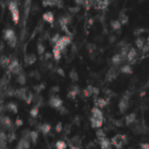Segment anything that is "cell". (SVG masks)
<instances>
[{
    "label": "cell",
    "mask_w": 149,
    "mask_h": 149,
    "mask_svg": "<svg viewBox=\"0 0 149 149\" xmlns=\"http://www.w3.org/2000/svg\"><path fill=\"white\" fill-rule=\"evenodd\" d=\"M0 127L3 129H10L12 127V121L8 116L0 114Z\"/></svg>",
    "instance_id": "9c48e42d"
},
{
    "label": "cell",
    "mask_w": 149,
    "mask_h": 149,
    "mask_svg": "<svg viewBox=\"0 0 149 149\" xmlns=\"http://www.w3.org/2000/svg\"><path fill=\"white\" fill-rule=\"evenodd\" d=\"M7 43H8V45H9L10 47H14V46L16 45V44H17V37L14 36V37L9 38V39L7 40Z\"/></svg>",
    "instance_id": "f35d334b"
},
{
    "label": "cell",
    "mask_w": 149,
    "mask_h": 149,
    "mask_svg": "<svg viewBox=\"0 0 149 149\" xmlns=\"http://www.w3.org/2000/svg\"><path fill=\"white\" fill-rule=\"evenodd\" d=\"M93 1H94V2H96V3H97V2H99V1H100V0H93Z\"/></svg>",
    "instance_id": "6f0895ef"
},
{
    "label": "cell",
    "mask_w": 149,
    "mask_h": 149,
    "mask_svg": "<svg viewBox=\"0 0 149 149\" xmlns=\"http://www.w3.org/2000/svg\"><path fill=\"white\" fill-rule=\"evenodd\" d=\"M38 113H39L38 107H36V106H35L33 108H31V110L30 111V114H31V117H33V118H36V117L38 116Z\"/></svg>",
    "instance_id": "74e56055"
},
{
    "label": "cell",
    "mask_w": 149,
    "mask_h": 149,
    "mask_svg": "<svg viewBox=\"0 0 149 149\" xmlns=\"http://www.w3.org/2000/svg\"><path fill=\"white\" fill-rule=\"evenodd\" d=\"M59 91V87L58 86H54V87H52V92H53V93H57V92H58Z\"/></svg>",
    "instance_id": "f907efd6"
},
{
    "label": "cell",
    "mask_w": 149,
    "mask_h": 149,
    "mask_svg": "<svg viewBox=\"0 0 149 149\" xmlns=\"http://www.w3.org/2000/svg\"><path fill=\"white\" fill-rule=\"evenodd\" d=\"M148 43L149 44V36H148Z\"/></svg>",
    "instance_id": "680465c9"
},
{
    "label": "cell",
    "mask_w": 149,
    "mask_h": 149,
    "mask_svg": "<svg viewBox=\"0 0 149 149\" xmlns=\"http://www.w3.org/2000/svg\"><path fill=\"white\" fill-rule=\"evenodd\" d=\"M17 82H18L20 85H24V84L26 83V77H25V75H24V73L21 72L20 74L17 75Z\"/></svg>",
    "instance_id": "d590c367"
},
{
    "label": "cell",
    "mask_w": 149,
    "mask_h": 149,
    "mask_svg": "<svg viewBox=\"0 0 149 149\" xmlns=\"http://www.w3.org/2000/svg\"><path fill=\"white\" fill-rule=\"evenodd\" d=\"M51 56H52L51 53H46V54H45V58H50Z\"/></svg>",
    "instance_id": "db71d44e"
},
{
    "label": "cell",
    "mask_w": 149,
    "mask_h": 149,
    "mask_svg": "<svg viewBox=\"0 0 149 149\" xmlns=\"http://www.w3.org/2000/svg\"><path fill=\"white\" fill-rule=\"evenodd\" d=\"M3 47H4V45H3V42H0V52H2V51H3Z\"/></svg>",
    "instance_id": "f5cc1de1"
},
{
    "label": "cell",
    "mask_w": 149,
    "mask_h": 149,
    "mask_svg": "<svg viewBox=\"0 0 149 149\" xmlns=\"http://www.w3.org/2000/svg\"><path fill=\"white\" fill-rule=\"evenodd\" d=\"M111 142L117 149H121L127 143V138L125 134H117L111 139Z\"/></svg>",
    "instance_id": "7a4b0ae2"
},
{
    "label": "cell",
    "mask_w": 149,
    "mask_h": 149,
    "mask_svg": "<svg viewBox=\"0 0 149 149\" xmlns=\"http://www.w3.org/2000/svg\"><path fill=\"white\" fill-rule=\"evenodd\" d=\"M141 149H149V144L148 143H142L141 145Z\"/></svg>",
    "instance_id": "c3c4849f"
},
{
    "label": "cell",
    "mask_w": 149,
    "mask_h": 149,
    "mask_svg": "<svg viewBox=\"0 0 149 149\" xmlns=\"http://www.w3.org/2000/svg\"><path fill=\"white\" fill-rule=\"evenodd\" d=\"M148 84H149V82H148Z\"/></svg>",
    "instance_id": "91938a15"
},
{
    "label": "cell",
    "mask_w": 149,
    "mask_h": 149,
    "mask_svg": "<svg viewBox=\"0 0 149 149\" xmlns=\"http://www.w3.org/2000/svg\"><path fill=\"white\" fill-rule=\"evenodd\" d=\"M49 105L57 110H59L63 107V100L58 96H52L49 100Z\"/></svg>",
    "instance_id": "52a82bcc"
},
{
    "label": "cell",
    "mask_w": 149,
    "mask_h": 149,
    "mask_svg": "<svg viewBox=\"0 0 149 149\" xmlns=\"http://www.w3.org/2000/svg\"><path fill=\"white\" fill-rule=\"evenodd\" d=\"M43 18H44L45 21H46V22H48V23H50V24H52L53 21H54L53 14H52V12H50V11L45 12V13L43 15Z\"/></svg>",
    "instance_id": "603a6c76"
},
{
    "label": "cell",
    "mask_w": 149,
    "mask_h": 149,
    "mask_svg": "<svg viewBox=\"0 0 149 149\" xmlns=\"http://www.w3.org/2000/svg\"><path fill=\"white\" fill-rule=\"evenodd\" d=\"M135 120H136V114L134 113L128 114V115L126 117V119H125L126 125H127V126H130V125L134 124V123L135 122Z\"/></svg>",
    "instance_id": "ac0fdd59"
},
{
    "label": "cell",
    "mask_w": 149,
    "mask_h": 149,
    "mask_svg": "<svg viewBox=\"0 0 149 149\" xmlns=\"http://www.w3.org/2000/svg\"><path fill=\"white\" fill-rule=\"evenodd\" d=\"M52 53H53V57H54V58L56 60H59L60 59V58H61V51L58 47L54 46V48L52 50Z\"/></svg>",
    "instance_id": "d6a6232c"
},
{
    "label": "cell",
    "mask_w": 149,
    "mask_h": 149,
    "mask_svg": "<svg viewBox=\"0 0 149 149\" xmlns=\"http://www.w3.org/2000/svg\"><path fill=\"white\" fill-rule=\"evenodd\" d=\"M38 52L39 55H42L45 52V46L41 43H38Z\"/></svg>",
    "instance_id": "ab89813d"
},
{
    "label": "cell",
    "mask_w": 149,
    "mask_h": 149,
    "mask_svg": "<svg viewBox=\"0 0 149 149\" xmlns=\"http://www.w3.org/2000/svg\"><path fill=\"white\" fill-rule=\"evenodd\" d=\"M55 129H56V131H57L58 133H60V132L62 131V129H63V126H62V123H61V122H58V123L57 124V126H56Z\"/></svg>",
    "instance_id": "7bdbcfd3"
},
{
    "label": "cell",
    "mask_w": 149,
    "mask_h": 149,
    "mask_svg": "<svg viewBox=\"0 0 149 149\" xmlns=\"http://www.w3.org/2000/svg\"><path fill=\"white\" fill-rule=\"evenodd\" d=\"M84 2L85 0H75V3L78 6H80V5H83L84 4Z\"/></svg>",
    "instance_id": "7dc6e473"
},
{
    "label": "cell",
    "mask_w": 149,
    "mask_h": 149,
    "mask_svg": "<svg viewBox=\"0 0 149 149\" xmlns=\"http://www.w3.org/2000/svg\"><path fill=\"white\" fill-rule=\"evenodd\" d=\"M36 61V56L34 54H29V55H26L25 58H24V62L26 65H32L33 63H35Z\"/></svg>",
    "instance_id": "d4e9b609"
},
{
    "label": "cell",
    "mask_w": 149,
    "mask_h": 149,
    "mask_svg": "<svg viewBox=\"0 0 149 149\" xmlns=\"http://www.w3.org/2000/svg\"><path fill=\"white\" fill-rule=\"evenodd\" d=\"M8 69H9V72H12L13 74L18 75L22 72V67L17 59H13L10 61V65H8Z\"/></svg>",
    "instance_id": "5b68a950"
},
{
    "label": "cell",
    "mask_w": 149,
    "mask_h": 149,
    "mask_svg": "<svg viewBox=\"0 0 149 149\" xmlns=\"http://www.w3.org/2000/svg\"><path fill=\"white\" fill-rule=\"evenodd\" d=\"M30 139H31V142L35 144L38 140V133L37 131H31L30 132Z\"/></svg>",
    "instance_id": "83f0119b"
},
{
    "label": "cell",
    "mask_w": 149,
    "mask_h": 149,
    "mask_svg": "<svg viewBox=\"0 0 149 149\" xmlns=\"http://www.w3.org/2000/svg\"><path fill=\"white\" fill-rule=\"evenodd\" d=\"M120 72L125 74H131L133 73V69L130 65H125L120 68Z\"/></svg>",
    "instance_id": "4316f807"
},
{
    "label": "cell",
    "mask_w": 149,
    "mask_h": 149,
    "mask_svg": "<svg viewBox=\"0 0 149 149\" xmlns=\"http://www.w3.org/2000/svg\"><path fill=\"white\" fill-rule=\"evenodd\" d=\"M117 75H118V72H117L116 68H115V67H112V68H110V70H109L108 72L107 73V78H106V79H107V81H113V79H116Z\"/></svg>",
    "instance_id": "7c38bea8"
},
{
    "label": "cell",
    "mask_w": 149,
    "mask_h": 149,
    "mask_svg": "<svg viewBox=\"0 0 149 149\" xmlns=\"http://www.w3.org/2000/svg\"><path fill=\"white\" fill-rule=\"evenodd\" d=\"M108 0H100L96 3V8L99 10H105L108 6Z\"/></svg>",
    "instance_id": "7402d4cb"
},
{
    "label": "cell",
    "mask_w": 149,
    "mask_h": 149,
    "mask_svg": "<svg viewBox=\"0 0 149 149\" xmlns=\"http://www.w3.org/2000/svg\"><path fill=\"white\" fill-rule=\"evenodd\" d=\"M99 93H100V90L97 87H94L93 86H88L86 89L83 90V94L86 98L91 97L92 95L97 96Z\"/></svg>",
    "instance_id": "ba28073f"
},
{
    "label": "cell",
    "mask_w": 149,
    "mask_h": 149,
    "mask_svg": "<svg viewBox=\"0 0 149 149\" xmlns=\"http://www.w3.org/2000/svg\"><path fill=\"white\" fill-rule=\"evenodd\" d=\"M14 36H16L14 31L11 30V29H7V30L4 31V36H3V38H4V39L7 41L9 38H10L14 37Z\"/></svg>",
    "instance_id": "1f68e13d"
},
{
    "label": "cell",
    "mask_w": 149,
    "mask_h": 149,
    "mask_svg": "<svg viewBox=\"0 0 149 149\" xmlns=\"http://www.w3.org/2000/svg\"><path fill=\"white\" fill-rule=\"evenodd\" d=\"M43 4L45 6H58V7H62L63 2H62V0H44Z\"/></svg>",
    "instance_id": "4fadbf2b"
},
{
    "label": "cell",
    "mask_w": 149,
    "mask_h": 149,
    "mask_svg": "<svg viewBox=\"0 0 149 149\" xmlns=\"http://www.w3.org/2000/svg\"><path fill=\"white\" fill-rule=\"evenodd\" d=\"M61 37L58 35V34H56V35H54L53 37H52V43H53V44H56L58 40H59V38H60Z\"/></svg>",
    "instance_id": "b9f144b4"
},
{
    "label": "cell",
    "mask_w": 149,
    "mask_h": 149,
    "mask_svg": "<svg viewBox=\"0 0 149 149\" xmlns=\"http://www.w3.org/2000/svg\"><path fill=\"white\" fill-rule=\"evenodd\" d=\"M135 45H136V47L140 50H142V48L144 47L145 45V39L143 38H138L136 40H135Z\"/></svg>",
    "instance_id": "4dcf8cb0"
},
{
    "label": "cell",
    "mask_w": 149,
    "mask_h": 149,
    "mask_svg": "<svg viewBox=\"0 0 149 149\" xmlns=\"http://www.w3.org/2000/svg\"><path fill=\"white\" fill-rule=\"evenodd\" d=\"M122 61H123V58H122V57H121L120 53H119V54H115V55H114V56H113V58H112V63H113L114 65H120Z\"/></svg>",
    "instance_id": "cb8c5ba5"
},
{
    "label": "cell",
    "mask_w": 149,
    "mask_h": 149,
    "mask_svg": "<svg viewBox=\"0 0 149 149\" xmlns=\"http://www.w3.org/2000/svg\"><path fill=\"white\" fill-rule=\"evenodd\" d=\"M56 149H66L67 145L64 141H58L55 144Z\"/></svg>",
    "instance_id": "e575fe53"
},
{
    "label": "cell",
    "mask_w": 149,
    "mask_h": 149,
    "mask_svg": "<svg viewBox=\"0 0 149 149\" xmlns=\"http://www.w3.org/2000/svg\"><path fill=\"white\" fill-rule=\"evenodd\" d=\"M116 149H117V148H116Z\"/></svg>",
    "instance_id": "94428289"
},
{
    "label": "cell",
    "mask_w": 149,
    "mask_h": 149,
    "mask_svg": "<svg viewBox=\"0 0 149 149\" xmlns=\"http://www.w3.org/2000/svg\"><path fill=\"white\" fill-rule=\"evenodd\" d=\"M70 10V11L72 13V14H75V13H77L79 10V6H76V7H72V8H70L69 9Z\"/></svg>",
    "instance_id": "ee69618b"
},
{
    "label": "cell",
    "mask_w": 149,
    "mask_h": 149,
    "mask_svg": "<svg viewBox=\"0 0 149 149\" xmlns=\"http://www.w3.org/2000/svg\"><path fill=\"white\" fill-rule=\"evenodd\" d=\"M100 143L101 149H113V144L111 142V140H109L108 138L104 139L103 141H100Z\"/></svg>",
    "instance_id": "9a60e30c"
},
{
    "label": "cell",
    "mask_w": 149,
    "mask_h": 149,
    "mask_svg": "<svg viewBox=\"0 0 149 149\" xmlns=\"http://www.w3.org/2000/svg\"><path fill=\"white\" fill-rule=\"evenodd\" d=\"M22 125H23V120H20V119H17V120H16V126H17V127H20V126H22Z\"/></svg>",
    "instance_id": "bcb514c9"
},
{
    "label": "cell",
    "mask_w": 149,
    "mask_h": 149,
    "mask_svg": "<svg viewBox=\"0 0 149 149\" xmlns=\"http://www.w3.org/2000/svg\"><path fill=\"white\" fill-rule=\"evenodd\" d=\"M31 147V141L24 138V137H21V139L18 141L16 149H29Z\"/></svg>",
    "instance_id": "30bf717a"
},
{
    "label": "cell",
    "mask_w": 149,
    "mask_h": 149,
    "mask_svg": "<svg viewBox=\"0 0 149 149\" xmlns=\"http://www.w3.org/2000/svg\"><path fill=\"white\" fill-rule=\"evenodd\" d=\"M51 129H52V127L48 123H43L39 127V130L43 134H48L51 132Z\"/></svg>",
    "instance_id": "e0dca14e"
},
{
    "label": "cell",
    "mask_w": 149,
    "mask_h": 149,
    "mask_svg": "<svg viewBox=\"0 0 149 149\" xmlns=\"http://www.w3.org/2000/svg\"><path fill=\"white\" fill-rule=\"evenodd\" d=\"M142 52H143L144 53H146V52H149V44L148 43V45H144V47L142 48Z\"/></svg>",
    "instance_id": "f6af8a7d"
},
{
    "label": "cell",
    "mask_w": 149,
    "mask_h": 149,
    "mask_svg": "<svg viewBox=\"0 0 149 149\" xmlns=\"http://www.w3.org/2000/svg\"><path fill=\"white\" fill-rule=\"evenodd\" d=\"M96 137H97L99 141H103L104 139L107 138V135H106L105 132L101 128H98V130L96 131Z\"/></svg>",
    "instance_id": "484cf974"
},
{
    "label": "cell",
    "mask_w": 149,
    "mask_h": 149,
    "mask_svg": "<svg viewBox=\"0 0 149 149\" xmlns=\"http://www.w3.org/2000/svg\"><path fill=\"white\" fill-rule=\"evenodd\" d=\"M71 41H72L71 36H64L59 38V40L55 44V46L58 47L61 52H64L66 46L71 43Z\"/></svg>",
    "instance_id": "3957f363"
},
{
    "label": "cell",
    "mask_w": 149,
    "mask_h": 149,
    "mask_svg": "<svg viewBox=\"0 0 149 149\" xmlns=\"http://www.w3.org/2000/svg\"><path fill=\"white\" fill-rule=\"evenodd\" d=\"M57 72L59 74V75H61V76H65V72H64V71H63V69H61V68H58V70H57Z\"/></svg>",
    "instance_id": "681fc988"
},
{
    "label": "cell",
    "mask_w": 149,
    "mask_h": 149,
    "mask_svg": "<svg viewBox=\"0 0 149 149\" xmlns=\"http://www.w3.org/2000/svg\"><path fill=\"white\" fill-rule=\"evenodd\" d=\"M27 94H28L27 89H25V88H20V89H17V90L15 91L14 96H16L17 98H18L20 100H25V99L27 97Z\"/></svg>",
    "instance_id": "8fae6325"
},
{
    "label": "cell",
    "mask_w": 149,
    "mask_h": 149,
    "mask_svg": "<svg viewBox=\"0 0 149 149\" xmlns=\"http://www.w3.org/2000/svg\"><path fill=\"white\" fill-rule=\"evenodd\" d=\"M69 77H70V79L72 80V81H78V79H79V75H78V72L75 71V70H72L71 72H70V73H69Z\"/></svg>",
    "instance_id": "8d00e7d4"
},
{
    "label": "cell",
    "mask_w": 149,
    "mask_h": 149,
    "mask_svg": "<svg viewBox=\"0 0 149 149\" xmlns=\"http://www.w3.org/2000/svg\"><path fill=\"white\" fill-rule=\"evenodd\" d=\"M138 31H139V32H141V31H143V30H141V29H139V30H138ZM134 33L136 34V36H139V33H137V32H134Z\"/></svg>",
    "instance_id": "11a10c76"
},
{
    "label": "cell",
    "mask_w": 149,
    "mask_h": 149,
    "mask_svg": "<svg viewBox=\"0 0 149 149\" xmlns=\"http://www.w3.org/2000/svg\"><path fill=\"white\" fill-rule=\"evenodd\" d=\"M93 0H85L83 5H84L86 8L89 9V8L93 5Z\"/></svg>",
    "instance_id": "60d3db41"
},
{
    "label": "cell",
    "mask_w": 149,
    "mask_h": 149,
    "mask_svg": "<svg viewBox=\"0 0 149 149\" xmlns=\"http://www.w3.org/2000/svg\"><path fill=\"white\" fill-rule=\"evenodd\" d=\"M10 60L8 57L6 56H1L0 58V65L3 66V67H6L10 65Z\"/></svg>",
    "instance_id": "f1b7e54d"
},
{
    "label": "cell",
    "mask_w": 149,
    "mask_h": 149,
    "mask_svg": "<svg viewBox=\"0 0 149 149\" xmlns=\"http://www.w3.org/2000/svg\"><path fill=\"white\" fill-rule=\"evenodd\" d=\"M9 10L11 13V17H12V20L14 21L15 24H17L18 22L19 19V12L17 10V3L14 1H11L9 3Z\"/></svg>",
    "instance_id": "277c9868"
},
{
    "label": "cell",
    "mask_w": 149,
    "mask_h": 149,
    "mask_svg": "<svg viewBox=\"0 0 149 149\" xmlns=\"http://www.w3.org/2000/svg\"><path fill=\"white\" fill-rule=\"evenodd\" d=\"M137 56V52L134 48H131L127 53V60L129 61V62H133L135 58Z\"/></svg>",
    "instance_id": "2e32d148"
},
{
    "label": "cell",
    "mask_w": 149,
    "mask_h": 149,
    "mask_svg": "<svg viewBox=\"0 0 149 149\" xmlns=\"http://www.w3.org/2000/svg\"><path fill=\"white\" fill-rule=\"evenodd\" d=\"M7 139L8 136L6 135V134L2 129H0V149L6 148Z\"/></svg>",
    "instance_id": "5bb4252c"
},
{
    "label": "cell",
    "mask_w": 149,
    "mask_h": 149,
    "mask_svg": "<svg viewBox=\"0 0 149 149\" xmlns=\"http://www.w3.org/2000/svg\"><path fill=\"white\" fill-rule=\"evenodd\" d=\"M121 23L120 22V20L119 19H117V20H112L111 21V26H112V28L114 30V31H117V30H120V28H121Z\"/></svg>",
    "instance_id": "f546056e"
},
{
    "label": "cell",
    "mask_w": 149,
    "mask_h": 149,
    "mask_svg": "<svg viewBox=\"0 0 149 149\" xmlns=\"http://www.w3.org/2000/svg\"><path fill=\"white\" fill-rule=\"evenodd\" d=\"M43 88H44V85H40L38 87H36V90H37V92H40Z\"/></svg>",
    "instance_id": "816d5d0a"
},
{
    "label": "cell",
    "mask_w": 149,
    "mask_h": 149,
    "mask_svg": "<svg viewBox=\"0 0 149 149\" xmlns=\"http://www.w3.org/2000/svg\"><path fill=\"white\" fill-rule=\"evenodd\" d=\"M92 116L90 118V122H91V127L93 128H100L103 125L104 122V116H103V113L102 111L97 107H94L92 109Z\"/></svg>",
    "instance_id": "6da1fadb"
},
{
    "label": "cell",
    "mask_w": 149,
    "mask_h": 149,
    "mask_svg": "<svg viewBox=\"0 0 149 149\" xmlns=\"http://www.w3.org/2000/svg\"><path fill=\"white\" fill-rule=\"evenodd\" d=\"M119 20L121 23V24H127L128 23V16L125 13H120V17H119Z\"/></svg>",
    "instance_id": "836d02e7"
},
{
    "label": "cell",
    "mask_w": 149,
    "mask_h": 149,
    "mask_svg": "<svg viewBox=\"0 0 149 149\" xmlns=\"http://www.w3.org/2000/svg\"><path fill=\"white\" fill-rule=\"evenodd\" d=\"M79 88L78 87V86H73L72 87V89L68 93V94H67V97L69 98V99H72V100H73V99H75L76 98V96L79 93Z\"/></svg>",
    "instance_id": "d6986e66"
},
{
    "label": "cell",
    "mask_w": 149,
    "mask_h": 149,
    "mask_svg": "<svg viewBox=\"0 0 149 149\" xmlns=\"http://www.w3.org/2000/svg\"><path fill=\"white\" fill-rule=\"evenodd\" d=\"M107 104H108V101L103 98H99L95 101V107H97L99 108H104Z\"/></svg>",
    "instance_id": "ffe728a7"
},
{
    "label": "cell",
    "mask_w": 149,
    "mask_h": 149,
    "mask_svg": "<svg viewBox=\"0 0 149 149\" xmlns=\"http://www.w3.org/2000/svg\"><path fill=\"white\" fill-rule=\"evenodd\" d=\"M70 149H79V148L78 147H75V146H72V147H71V148H70Z\"/></svg>",
    "instance_id": "9f6ffc18"
},
{
    "label": "cell",
    "mask_w": 149,
    "mask_h": 149,
    "mask_svg": "<svg viewBox=\"0 0 149 149\" xmlns=\"http://www.w3.org/2000/svg\"><path fill=\"white\" fill-rule=\"evenodd\" d=\"M129 107V96L123 95L119 102V109L121 113H125Z\"/></svg>",
    "instance_id": "8992f818"
},
{
    "label": "cell",
    "mask_w": 149,
    "mask_h": 149,
    "mask_svg": "<svg viewBox=\"0 0 149 149\" xmlns=\"http://www.w3.org/2000/svg\"><path fill=\"white\" fill-rule=\"evenodd\" d=\"M5 109L8 110L9 112L10 113H17V107L15 103L13 102H9L6 106H5Z\"/></svg>",
    "instance_id": "44dd1931"
}]
</instances>
